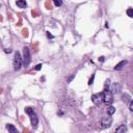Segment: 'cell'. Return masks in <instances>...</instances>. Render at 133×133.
<instances>
[{"label": "cell", "instance_id": "9c48e42d", "mask_svg": "<svg viewBox=\"0 0 133 133\" xmlns=\"http://www.w3.org/2000/svg\"><path fill=\"white\" fill-rule=\"evenodd\" d=\"M126 64H127V60H122V61H119V62L114 66V70H122Z\"/></svg>", "mask_w": 133, "mask_h": 133}, {"label": "cell", "instance_id": "52a82bcc", "mask_svg": "<svg viewBox=\"0 0 133 133\" xmlns=\"http://www.w3.org/2000/svg\"><path fill=\"white\" fill-rule=\"evenodd\" d=\"M6 129H7L8 133H19V131L17 130V128L14 125H11V124H7L6 125Z\"/></svg>", "mask_w": 133, "mask_h": 133}, {"label": "cell", "instance_id": "277c9868", "mask_svg": "<svg viewBox=\"0 0 133 133\" xmlns=\"http://www.w3.org/2000/svg\"><path fill=\"white\" fill-rule=\"evenodd\" d=\"M112 124V117L111 115H107V116H104L101 121V127L102 128H107V127H110Z\"/></svg>", "mask_w": 133, "mask_h": 133}, {"label": "cell", "instance_id": "8fae6325", "mask_svg": "<svg viewBox=\"0 0 133 133\" xmlns=\"http://www.w3.org/2000/svg\"><path fill=\"white\" fill-rule=\"evenodd\" d=\"M122 99H123V101H124L126 104H129V102L132 100V99H131V97H130L128 94H124V95L122 96Z\"/></svg>", "mask_w": 133, "mask_h": 133}, {"label": "cell", "instance_id": "ac0fdd59", "mask_svg": "<svg viewBox=\"0 0 133 133\" xmlns=\"http://www.w3.org/2000/svg\"><path fill=\"white\" fill-rule=\"evenodd\" d=\"M94 78H95V74H94V75L91 76V78H90V80L88 81V84H89V85H91V84H92V82H94Z\"/></svg>", "mask_w": 133, "mask_h": 133}, {"label": "cell", "instance_id": "7a4b0ae2", "mask_svg": "<svg viewBox=\"0 0 133 133\" xmlns=\"http://www.w3.org/2000/svg\"><path fill=\"white\" fill-rule=\"evenodd\" d=\"M12 64H14V69H15V71H19V70L22 68V56H21L20 52H18V51L15 52Z\"/></svg>", "mask_w": 133, "mask_h": 133}, {"label": "cell", "instance_id": "5bb4252c", "mask_svg": "<svg viewBox=\"0 0 133 133\" xmlns=\"http://www.w3.org/2000/svg\"><path fill=\"white\" fill-rule=\"evenodd\" d=\"M33 111H34L33 107H30V106H29V107H26V108H25V112H26V113H27L28 115H29L30 113H32Z\"/></svg>", "mask_w": 133, "mask_h": 133}, {"label": "cell", "instance_id": "2e32d148", "mask_svg": "<svg viewBox=\"0 0 133 133\" xmlns=\"http://www.w3.org/2000/svg\"><path fill=\"white\" fill-rule=\"evenodd\" d=\"M53 2H54V4H55L56 6H60V5L62 4V1H60V0H54Z\"/></svg>", "mask_w": 133, "mask_h": 133}, {"label": "cell", "instance_id": "603a6c76", "mask_svg": "<svg viewBox=\"0 0 133 133\" xmlns=\"http://www.w3.org/2000/svg\"><path fill=\"white\" fill-rule=\"evenodd\" d=\"M99 61H104V57H103V56H101V57L99 58Z\"/></svg>", "mask_w": 133, "mask_h": 133}, {"label": "cell", "instance_id": "8992f818", "mask_svg": "<svg viewBox=\"0 0 133 133\" xmlns=\"http://www.w3.org/2000/svg\"><path fill=\"white\" fill-rule=\"evenodd\" d=\"M29 117H30V122H31V125L33 128H36L37 127V124H38V117L36 115V113L33 111L32 113L29 114Z\"/></svg>", "mask_w": 133, "mask_h": 133}, {"label": "cell", "instance_id": "3957f363", "mask_svg": "<svg viewBox=\"0 0 133 133\" xmlns=\"http://www.w3.org/2000/svg\"><path fill=\"white\" fill-rule=\"evenodd\" d=\"M102 98H103V102H105L106 104H111L113 102V95L112 91L109 89H104L102 92Z\"/></svg>", "mask_w": 133, "mask_h": 133}, {"label": "cell", "instance_id": "7402d4cb", "mask_svg": "<svg viewBox=\"0 0 133 133\" xmlns=\"http://www.w3.org/2000/svg\"><path fill=\"white\" fill-rule=\"evenodd\" d=\"M4 51H5L6 53H10V52H11V50H10V49H4Z\"/></svg>", "mask_w": 133, "mask_h": 133}, {"label": "cell", "instance_id": "30bf717a", "mask_svg": "<svg viewBox=\"0 0 133 133\" xmlns=\"http://www.w3.org/2000/svg\"><path fill=\"white\" fill-rule=\"evenodd\" d=\"M16 4H17V6H19L20 8H25V7L27 6V2H26L25 0H18V1L16 2Z\"/></svg>", "mask_w": 133, "mask_h": 133}, {"label": "cell", "instance_id": "7c38bea8", "mask_svg": "<svg viewBox=\"0 0 133 133\" xmlns=\"http://www.w3.org/2000/svg\"><path fill=\"white\" fill-rule=\"evenodd\" d=\"M106 112H107V114L108 115H112L114 112H115V107H113V106H108L107 107V109H106Z\"/></svg>", "mask_w": 133, "mask_h": 133}, {"label": "cell", "instance_id": "6da1fadb", "mask_svg": "<svg viewBox=\"0 0 133 133\" xmlns=\"http://www.w3.org/2000/svg\"><path fill=\"white\" fill-rule=\"evenodd\" d=\"M31 61V54L28 47L23 48V56H22V64L24 66H28Z\"/></svg>", "mask_w": 133, "mask_h": 133}, {"label": "cell", "instance_id": "44dd1931", "mask_svg": "<svg viewBox=\"0 0 133 133\" xmlns=\"http://www.w3.org/2000/svg\"><path fill=\"white\" fill-rule=\"evenodd\" d=\"M74 77H75V75H72V76H71V77L68 79V81H69V82H71V81H72V79H73Z\"/></svg>", "mask_w": 133, "mask_h": 133}, {"label": "cell", "instance_id": "9a60e30c", "mask_svg": "<svg viewBox=\"0 0 133 133\" xmlns=\"http://www.w3.org/2000/svg\"><path fill=\"white\" fill-rule=\"evenodd\" d=\"M127 15H128L130 18H132V17H133V8H129V9L127 10Z\"/></svg>", "mask_w": 133, "mask_h": 133}, {"label": "cell", "instance_id": "4fadbf2b", "mask_svg": "<svg viewBox=\"0 0 133 133\" xmlns=\"http://www.w3.org/2000/svg\"><path fill=\"white\" fill-rule=\"evenodd\" d=\"M118 89H119V85H118L116 82L113 83V84H112V91H113V92H117Z\"/></svg>", "mask_w": 133, "mask_h": 133}, {"label": "cell", "instance_id": "e0dca14e", "mask_svg": "<svg viewBox=\"0 0 133 133\" xmlns=\"http://www.w3.org/2000/svg\"><path fill=\"white\" fill-rule=\"evenodd\" d=\"M129 110L130 111H133V100H131L129 102Z\"/></svg>", "mask_w": 133, "mask_h": 133}, {"label": "cell", "instance_id": "d6986e66", "mask_svg": "<svg viewBox=\"0 0 133 133\" xmlns=\"http://www.w3.org/2000/svg\"><path fill=\"white\" fill-rule=\"evenodd\" d=\"M41 69H42V64H41V63L35 66V70H36V71H38V70H41Z\"/></svg>", "mask_w": 133, "mask_h": 133}, {"label": "cell", "instance_id": "ffe728a7", "mask_svg": "<svg viewBox=\"0 0 133 133\" xmlns=\"http://www.w3.org/2000/svg\"><path fill=\"white\" fill-rule=\"evenodd\" d=\"M47 36H48L49 38H54V36H53L52 34H50V32H47Z\"/></svg>", "mask_w": 133, "mask_h": 133}, {"label": "cell", "instance_id": "5b68a950", "mask_svg": "<svg viewBox=\"0 0 133 133\" xmlns=\"http://www.w3.org/2000/svg\"><path fill=\"white\" fill-rule=\"evenodd\" d=\"M91 101H92V103H94L95 105H97V106L101 105L102 102H103L102 94H95V95H92V96H91Z\"/></svg>", "mask_w": 133, "mask_h": 133}, {"label": "cell", "instance_id": "ba28073f", "mask_svg": "<svg viewBox=\"0 0 133 133\" xmlns=\"http://www.w3.org/2000/svg\"><path fill=\"white\" fill-rule=\"evenodd\" d=\"M127 131V127H126V125H119L116 129H115V133H125Z\"/></svg>", "mask_w": 133, "mask_h": 133}]
</instances>
